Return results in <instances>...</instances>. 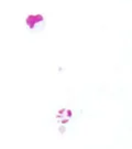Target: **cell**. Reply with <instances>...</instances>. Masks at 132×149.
<instances>
[{"mask_svg":"<svg viewBox=\"0 0 132 149\" xmlns=\"http://www.w3.org/2000/svg\"><path fill=\"white\" fill-rule=\"evenodd\" d=\"M26 24L29 31H31L32 33H37L42 31L45 27V17L41 13L28 15L26 17Z\"/></svg>","mask_w":132,"mask_h":149,"instance_id":"obj_1","label":"cell"}]
</instances>
